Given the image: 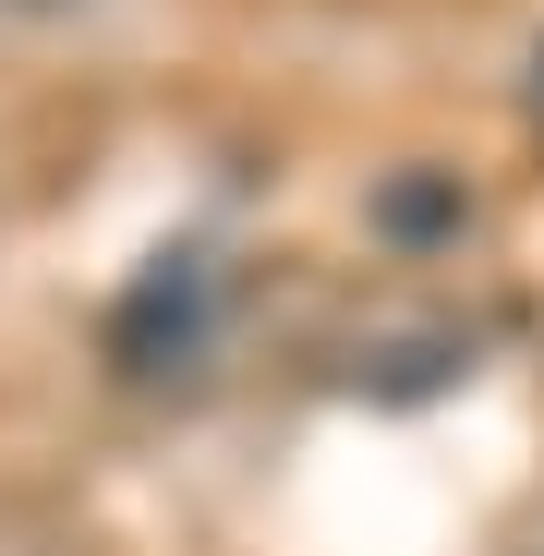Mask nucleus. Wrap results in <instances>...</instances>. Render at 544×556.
Here are the masks:
<instances>
[{
	"instance_id": "1",
	"label": "nucleus",
	"mask_w": 544,
	"mask_h": 556,
	"mask_svg": "<svg viewBox=\"0 0 544 556\" xmlns=\"http://www.w3.org/2000/svg\"><path fill=\"white\" fill-rule=\"evenodd\" d=\"M206 315H218V266H206V254H157V266L134 278V303L110 315V363H122V376L194 363V351H206Z\"/></svg>"
},
{
	"instance_id": "2",
	"label": "nucleus",
	"mask_w": 544,
	"mask_h": 556,
	"mask_svg": "<svg viewBox=\"0 0 544 556\" xmlns=\"http://www.w3.org/2000/svg\"><path fill=\"white\" fill-rule=\"evenodd\" d=\"M532 134H544V61H532Z\"/></svg>"
}]
</instances>
